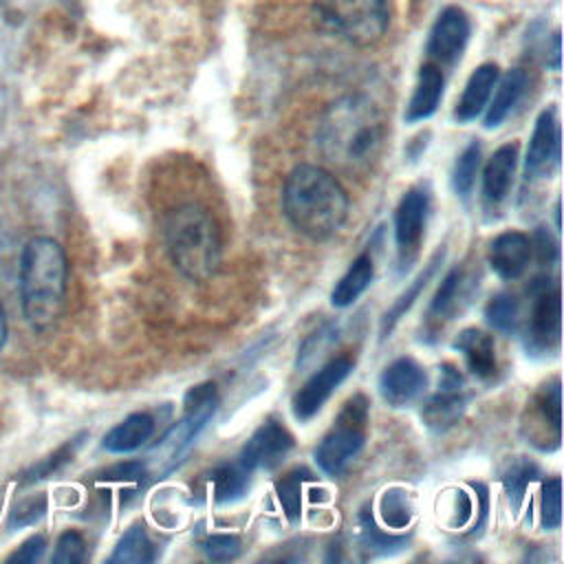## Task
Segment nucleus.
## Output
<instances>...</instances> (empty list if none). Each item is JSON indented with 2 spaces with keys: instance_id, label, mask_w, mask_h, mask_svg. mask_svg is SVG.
<instances>
[{
  "instance_id": "obj_1",
  "label": "nucleus",
  "mask_w": 564,
  "mask_h": 564,
  "mask_svg": "<svg viewBox=\"0 0 564 564\" xmlns=\"http://www.w3.org/2000/svg\"><path fill=\"white\" fill-rule=\"evenodd\" d=\"M386 134V117L366 95L339 97L317 123L322 154L346 170H368L377 161Z\"/></svg>"
},
{
  "instance_id": "obj_2",
  "label": "nucleus",
  "mask_w": 564,
  "mask_h": 564,
  "mask_svg": "<svg viewBox=\"0 0 564 564\" xmlns=\"http://www.w3.org/2000/svg\"><path fill=\"white\" fill-rule=\"evenodd\" d=\"M284 216L302 236L326 240L348 218V194L333 172L322 165L300 163L284 181Z\"/></svg>"
},
{
  "instance_id": "obj_3",
  "label": "nucleus",
  "mask_w": 564,
  "mask_h": 564,
  "mask_svg": "<svg viewBox=\"0 0 564 564\" xmlns=\"http://www.w3.org/2000/svg\"><path fill=\"white\" fill-rule=\"evenodd\" d=\"M68 264L62 245L48 236L31 238L20 253V304L24 319L44 333L53 328L66 304Z\"/></svg>"
},
{
  "instance_id": "obj_4",
  "label": "nucleus",
  "mask_w": 564,
  "mask_h": 564,
  "mask_svg": "<svg viewBox=\"0 0 564 564\" xmlns=\"http://www.w3.org/2000/svg\"><path fill=\"white\" fill-rule=\"evenodd\" d=\"M165 245L172 264L192 282L209 280L220 264V231L198 203H183L165 218Z\"/></svg>"
},
{
  "instance_id": "obj_5",
  "label": "nucleus",
  "mask_w": 564,
  "mask_h": 564,
  "mask_svg": "<svg viewBox=\"0 0 564 564\" xmlns=\"http://www.w3.org/2000/svg\"><path fill=\"white\" fill-rule=\"evenodd\" d=\"M218 403H220L218 390L209 381L198 383L187 390V394L183 399L185 410H183L181 419L165 430V434L148 449V454L143 458L148 478H163L181 463V458L192 447L196 436L203 432V427L216 414Z\"/></svg>"
},
{
  "instance_id": "obj_6",
  "label": "nucleus",
  "mask_w": 564,
  "mask_h": 564,
  "mask_svg": "<svg viewBox=\"0 0 564 564\" xmlns=\"http://www.w3.org/2000/svg\"><path fill=\"white\" fill-rule=\"evenodd\" d=\"M317 26L355 46L377 44L390 26L388 0H315Z\"/></svg>"
},
{
  "instance_id": "obj_7",
  "label": "nucleus",
  "mask_w": 564,
  "mask_h": 564,
  "mask_svg": "<svg viewBox=\"0 0 564 564\" xmlns=\"http://www.w3.org/2000/svg\"><path fill=\"white\" fill-rule=\"evenodd\" d=\"M366 425H368V399L361 392H357L344 403L333 427L324 434V438L315 447L313 456L317 467L328 476L341 474L346 465L364 447Z\"/></svg>"
},
{
  "instance_id": "obj_8",
  "label": "nucleus",
  "mask_w": 564,
  "mask_h": 564,
  "mask_svg": "<svg viewBox=\"0 0 564 564\" xmlns=\"http://www.w3.org/2000/svg\"><path fill=\"white\" fill-rule=\"evenodd\" d=\"M531 308L524 326V346L533 355H546L560 346L562 302L557 282L551 284L546 278L531 284Z\"/></svg>"
},
{
  "instance_id": "obj_9",
  "label": "nucleus",
  "mask_w": 564,
  "mask_h": 564,
  "mask_svg": "<svg viewBox=\"0 0 564 564\" xmlns=\"http://www.w3.org/2000/svg\"><path fill=\"white\" fill-rule=\"evenodd\" d=\"M467 405V381L463 372L452 366L443 364L438 368L436 390L425 399L421 408V419L432 432H447L454 427Z\"/></svg>"
},
{
  "instance_id": "obj_10",
  "label": "nucleus",
  "mask_w": 564,
  "mask_h": 564,
  "mask_svg": "<svg viewBox=\"0 0 564 564\" xmlns=\"http://www.w3.org/2000/svg\"><path fill=\"white\" fill-rule=\"evenodd\" d=\"M469 35H471V22L465 9L456 4L441 9L427 35V44H425L427 59L441 68L454 66L463 57Z\"/></svg>"
},
{
  "instance_id": "obj_11",
  "label": "nucleus",
  "mask_w": 564,
  "mask_h": 564,
  "mask_svg": "<svg viewBox=\"0 0 564 564\" xmlns=\"http://www.w3.org/2000/svg\"><path fill=\"white\" fill-rule=\"evenodd\" d=\"M352 368H355V359L348 355H337V357L328 359L295 392V397L291 401L293 416L297 421L313 419L324 408V403L330 399V394L346 381V377L352 372Z\"/></svg>"
},
{
  "instance_id": "obj_12",
  "label": "nucleus",
  "mask_w": 564,
  "mask_h": 564,
  "mask_svg": "<svg viewBox=\"0 0 564 564\" xmlns=\"http://www.w3.org/2000/svg\"><path fill=\"white\" fill-rule=\"evenodd\" d=\"M291 447H293L291 432L282 423L267 419L264 423H260L256 427V432L249 436V441L240 449L238 463L249 474H253L258 469L271 471L286 458Z\"/></svg>"
},
{
  "instance_id": "obj_13",
  "label": "nucleus",
  "mask_w": 564,
  "mask_h": 564,
  "mask_svg": "<svg viewBox=\"0 0 564 564\" xmlns=\"http://www.w3.org/2000/svg\"><path fill=\"white\" fill-rule=\"evenodd\" d=\"M430 212V194L423 187H412L403 194L394 209V242L401 262H410L419 249Z\"/></svg>"
},
{
  "instance_id": "obj_14",
  "label": "nucleus",
  "mask_w": 564,
  "mask_h": 564,
  "mask_svg": "<svg viewBox=\"0 0 564 564\" xmlns=\"http://www.w3.org/2000/svg\"><path fill=\"white\" fill-rule=\"evenodd\" d=\"M560 165V121L555 108H544L533 126L529 148L524 154V174L527 178L544 176L551 167Z\"/></svg>"
},
{
  "instance_id": "obj_15",
  "label": "nucleus",
  "mask_w": 564,
  "mask_h": 564,
  "mask_svg": "<svg viewBox=\"0 0 564 564\" xmlns=\"http://www.w3.org/2000/svg\"><path fill=\"white\" fill-rule=\"evenodd\" d=\"M427 386L425 370L412 357H399L390 361L379 375V392L392 408L410 405L423 394Z\"/></svg>"
},
{
  "instance_id": "obj_16",
  "label": "nucleus",
  "mask_w": 564,
  "mask_h": 564,
  "mask_svg": "<svg viewBox=\"0 0 564 564\" xmlns=\"http://www.w3.org/2000/svg\"><path fill=\"white\" fill-rule=\"evenodd\" d=\"M533 249L531 238L522 231L498 234L487 251V262L500 280H518L529 269Z\"/></svg>"
},
{
  "instance_id": "obj_17",
  "label": "nucleus",
  "mask_w": 564,
  "mask_h": 564,
  "mask_svg": "<svg viewBox=\"0 0 564 564\" xmlns=\"http://www.w3.org/2000/svg\"><path fill=\"white\" fill-rule=\"evenodd\" d=\"M518 170V143L500 145L482 170V200L489 207H498L507 200Z\"/></svg>"
},
{
  "instance_id": "obj_18",
  "label": "nucleus",
  "mask_w": 564,
  "mask_h": 564,
  "mask_svg": "<svg viewBox=\"0 0 564 564\" xmlns=\"http://www.w3.org/2000/svg\"><path fill=\"white\" fill-rule=\"evenodd\" d=\"M498 77H500V68L496 62H485L471 70L460 93V99L456 101V108H454V119L458 123H469L485 112Z\"/></svg>"
},
{
  "instance_id": "obj_19",
  "label": "nucleus",
  "mask_w": 564,
  "mask_h": 564,
  "mask_svg": "<svg viewBox=\"0 0 564 564\" xmlns=\"http://www.w3.org/2000/svg\"><path fill=\"white\" fill-rule=\"evenodd\" d=\"M454 350H458L465 359V366L469 372L480 381H491L498 372V359H496V344L494 337L485 330L471 326L463 328L454 339Z\"/></svg>"
},
{
  "instance_id": "obj_20",
  "label": "nucleus",
  "mask_w": 564,
  "mask_h": 564,
  "mask_svg": "<svg viewBox=\"0 0 564 564\" xmlns=\"http://www.w3.org/2000/svg\"><path fill=\"white\" fill-rule=\"evenodd\" d=\"M443 88H445L443 68L427 59L419 68L416 84H414V90H412V97L408 101L403 119L408 123H419V121L430 119L436 112V108L443 99Z\"/></svg>"
},
{
  "instance_id": "obj_21",
  "label": "nucleus",
  "mask_w": 564,
  "mask_h": 564,
  "mask_svg": "<svg viewBox=\"0 0 564 564\" xmlns=\"http://www.w3.org/2000/svg\"><path fill=\"white\" fill-rule=\"evenodd\" d=\"M527 84H529V77H527L524 68H511L502 77H498V82L494 86L496 90H491V97L485 108V128L487 130L498 128L511 115V110L522 99Z\"/></svg>"
},
{
  "instance_id": "obj_22",
  "label": "nucleus",
  "mask_w": 564,
  "mask_h": 564,
  "mask_svg": "<svg viewBox=\"0 0 564 564\" xmlns=\"http://www.w3.org/2000/svg\"><path fill=\"white\" fill-rule=\"evenodd\" d=\"M152 434H154L152 416L145 412H132L104 434L101 447L110 454H130L143 447Z\"/></svg>"
},
{
  "instance_id": "obj_23",
  "label": "nucleus",
  "mask_w": 564,
  "mask_h": 564,
  "mask_svg": "<svg viewBox=\"0 0 564 564\" xmlns=\"http://www.w3.org/2000/svg\"><path fill=\"white\" fill-rule=\"evenodd\" d=\"M443 260H445V247H441V249L434 251V256H432V258L427 260V264L419 271V275L412 280V284H410V286L392 302V306L383 313L381 324H379V337H381V339L390 337V333L394 330V326L399 324V319L414 306L416 297H419L421 291L427 286V282L434 278V273H436V269L443 264Z\"/></svg>"
},
{
  "instance_id": "obj_24",
  "label": "nucleus",
  "mask_w": 564,
  "mask_h": 564,
  "mask_svg": "<svg viewBox=\"0 0 564 564\" xmlns=\"http://www.w3.org/2000/svg\"><path fill=\"white\" fill-rule=\"evenodd\" d=\"M535 423H540L544 427L546 438H549V432L553 434L555 441L562 438V390H560V379L557 377L546 381L535 392V397L531 401V423H527L529 430ZM551 447H555L553 441H551Z\"/></svg>"
},
{
  "instance_id": "obj_25",
  "label": "nucleus",
  "mask_w": 564,
  "mask_h": 564,
  "mask_svg": "<svg viewBox=\"0 0 564 564\" xmlns=\"http://www.w3.org/2000/svg\"><path fill=\"white\" fill-rule=\"evenodd\" d=\"M375 278V262L368 253H361L352 260L348 271L335 282L330 291V304L337 308L350 306L372 282Z\"/></svg>"
},
{
  "instance_id": "obj_26",
  "label": "nucleus",
  "mask_w": 564,
  "mask_h": 564,
  "mask_svg": "<svg viewBox=\"0 0 564 564\" xmlns=\"http://www.w3.org/2000/svg\"><path fill=\"white\" fill-rule=\"evenodd\" d=\"M249 471L240 463L218 465L209 474V485L214 500L220 505H231L240 500L249 489Z\"/></svg>"
},
{
  "instance_id": "obj_27",
  "label": "nucleus",
  "mask_w": 564,
  "mask_h": 564,
  "mask_svg": "<svg viewBox=\"0 0 564 564\" xmlns=\"http://www.w3.org/2000/svg\"><path fill=\"white\" fill-rule=\"evenodd\" d=\"M463 289H465V271L454 267L438 284V289L430 302V308H427V319L430 322L452 319V315L456 313V308L460 304Z\"/></svg>"
},
{
  "instance_id": "obj_28",
  "label": "nucleus",
  "mask_w": 564,
  "mask_h": 564,
  "mask_svg": "<svg viewBox=\"0 0 564 564\" xmlns=\"http://www.w3.org/2000/svg\"><path fill=\"white\" fill-rule=\"evenodd\" d=\"M414 518V505L403 487H388L379 496V520L390 531H401L410 527Z\"/></svg>"
},
{
  "instance_id": "obj_29",
  "label": "nucleus",
  "mask_w": 564,
  "mask_h": 564,
  "mask_svg": "<svg viewBox=\"0 0 564 564\" xmlns=\"http://www.w3.org/2000/svg\"><path fill=\"white\" fill-rule=\"evenodd\" d=\"M154 560V546L143 524H132L117 542L108 562L112 564H145Z\"/></svg>"
},
{
  "instance_id": "obj_30",
  "label": "nucleus",
  "mask_w": 564,
  "mask_h": 564,
  "mask_svg": "<svg viewBox=\"0 0 564 564\" xmlns=\"http://www.w3.org/2000/svg\"><path fill=\"white\" fill-rule=\"evenodd\" d=\"M311 480V471L306 467H295L291 471H286L284 476H280L273 485L275 489V498L286 516L289 522H297L300 513H302V487L304 482Z\"/></svg>"
},
{
  "instance_id": "obj_31",
  "label": "nucleus",
  "mask_w": 564,
  "mask_h": 564,
  "mask_svg": "<svg viewBox=\"0 0 564 564\" xmlns=\"http://www.w3.org/2000/svg\"><path fill=\"white\" fill-rule=\"evenodd\" d=\"M485 319L498 333H516L520 326V300L511 293H496L485 304Z\"/></svg>"
},
{
  "instance_id": "obj_32",
  "label": "nucleus",
  "mask_w": 564,
  "mask_h": 564,
  "mask_svg": "<svg viewBox=\"0 0 564 564\" xmlns=\"http://www.w3.org/2000/svg\"><path fill=\"white\" fill-rule=\"evenodd\" d=\"M480 170V143L471 141L463 148V152L456 156L454 167H452V189L458 196H469L474 185H476V176Z\"/></svg>"
},
{
  "instance_id": "obj_33",
  "label": "nucleus",
  "mask_w": 564,
  "mask_h": 564,
  "mask_svg": "<svg viewBox=\"0 0 564 564\" xmlns=\"http://www.w3.org/2000/svg\"><path fill=\"white\" fill-rule=\"evenodd\" d=\"M538 476V465L529 458H516L509 463L505 476H502V485H505V491L509 496V502H511V509L518 513V509L522 507L524 502V494H527V487L535 480Z\"/></svg>"
},
{
  "instance_id": "obj_34",
  "label": "nucleus",
  "mask_w": 564,
  "mask_h": 564,
  "mask_svg": "<svg viewBox=\"0 0 564 564\" xmlns=\"http://www.w3.org/2000/svg\"><path fill=\"white\" fill-rule=\"evenodd\" d=\"M540 524L553 531L562 524V480L557 476L546 478L540 489Z\"/></svg>"
},
{
  "instance_id": "obj_35",
  "label": "nucleus",
  "mask_w": 564,
  "mask_h": 564,
  "mask_svg": "<svg viewBox=\"0 0 564 564\" xmlns=\"http://www.w3.org/2000/svg\"><path fill=\"white\" fill-rule=\"evenodd\" d=\"M46 513V496L44 494H37V496H31L26 500H20L9 518H7V527L11 529H20V527H26V524H33L37 522L42 516Z\"/></svg>"
},
{
  "instance_id": "obj_36",
  "label": "nucleus",
  "mask_w": 564,
  "mask_h": 564,
  "mask_svg": "<svg viewBox=\"0 0 564 564\" xmlns=\"http://www.w3.org/2000/svg\"><path fill=\"white\" fill-rule=\"evenodd\" d=\"M84 560H86V542H84L82 533L64 531L57 538V544H55V551L51 555V562H55V564H59V562L75 564V562H84Z\"/></svg>"
},
{
  "instance_id": "obj_37",
  "label": "nucleus",
  "mask_w": 564,
  "mask_h": 564,
  "mask_svg": "<svg viewBox=\"0 0 564 564\" xmlns=\"http://www.w3.org/2000/svg\"><path fill=\"white\" fill-rule=\"evenodd\" d=\"M203 551L214 562H229L240 555V538L234 533H214L203 542Z\"/></svg>"
},
{
  "instance_id": "obj_38",
  "label": "nucleus",
  "mask_w": 564,
  "mask_h": 564,
  "mask_svg": "<svg viewBox=\"0 0 564 564\" xmlns=\"http://www.w3.org/2000/svg\"><path fill=\"white\" fill-rule=\"evenodd\" d=\"M77 445H82V436H79V438H73L70 443H66L64 447H59V449L55 452V456L46 458V463H40L37 467H33V471L29 474V478H26V480H40V478H46L51 471H55L59 465H64V463H68V460L73 458V454H75Z\"/></svg>"
},
{
  "instance_id": "obj_39",
  "label": "nucleus",
  "mask_w": 564,
  "mask_h": 564,
  "mask_svg": "<svg viewBox=\"0 0 564 564\" xmlns=\"http://www.w3.org/2000/svg\"><path fill=\"white\" fill-rule=\"evenodd\" d=\"M44 549H46V538L44 535H33L9 560H13V562H37L44 555Z\"/></svg>"
},
{
  "instance_id": "obj_40",
  "label": "nucleus",
  "mask_w": 564,
  "mask_h": 564,
  "mask_svg": "<svg viewBox=\"0 0 564 564\" xmlns=\"http://www.w3.org/2000/svg\"><path fill=\"white\" fill-rule=\"evenodd\" d=\"M456 511H454V527H463L469 518H471V511H474V502H471V498H469V494L467 491H456V507H454Z\"/></svg>"
},
{
  "instance_id": "obj_41",
  "label": "nucleus",
  "mask_w": 564,
  "mask_h": 564,
  "mask_svg": "<svg viewBox=\"0 0 564 564\" xmlns=\"http://www.w3.org/2000/svg\"><path fill=\"white\" fill-rule=\"evenodd\" d=\"M551 68L555 73L560 70V31H555L551 37Z\"/></svg>"
},
{
  "instance_id": "obj_42",
  "label": "nucleus",
  "mask_w": 564,
  "mask_h": 564,
  "mask_svg": "<svg viewBox=\"0 0 564 564\" xmlns=\"http://www.w3.org/2000/svg\"><path fill=\"white\" fill-rule=\"evenodd\" d=\"M4 341H7V317H4V308L0 304V348L4 346Z\"/></svg>"
},
{
  "instance_id": "obj_43",
  "label": "nucleus",
  "mask_w": 564,
  "mask_h": 564,
  "mask_svg": "<svg viewBox=\"0 0 564 564\" xmlns=\"http://www.w3.org/2000/svg\"><path fill=\"white\" fill-rule=\"evenodd\" d=\"M553 212H555V229L560 231V198H557V203H555V209H553Z\"/></svg>"
}]
</instances>
